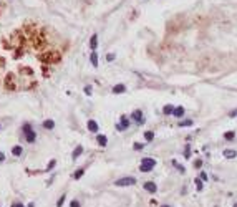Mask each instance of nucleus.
<instances>
[{"label":"nucleus","mask_w":237,"mask_h":207,"mask_svg":"<svg viewBox=\"0 0 237 207\" xmlns=\"http://www.w3.org/2000/svg\"><path fill=\"white\" fill-rule=\"evenodd\" d=\"M172 116H176V118H182V116H184V108H182V106L174 108V114H172Z\"/></svg>","instance_id":"dca6fc26"},{"label":"nucleus","mask_w":237,"mask_h":207,"mask_svg":"<svg viewBox=\"0 0 237 207\" xmlns=\"http://www.w3.org/2000/svg\"><path fill=\"white\" fill-rule=\"evenodd\" d=\"M3 161H5V154H3V152H0V162H3Z\"/></svg>","instance_id":"58836bf2"},{"label":"nucleus","mask_w":237,"mask_h":207,"mask_svg":"<svg viewBox=\"0 0 237 207\" xmlns=\"http://www.w3.org/2000/svg\"><path fill=\"white\" fill-rule=\"evenodd\" d=\"M96 141H98V144H100V146H106V144H108V139H106V136H104V134H98V136H96Z\"/></svg>","instance_id":"ddd939ff"},{"label":"nucleus","mask_w":237,"mask_h":207,"mask_svg":"<svg viewBox=\"0 0 237 207\" xmlns=\"http://www.w3.org/2000/svg\"><path fill=\"white\" fill-rule=\"evenodd\" d=\"M22 73L27 76H32L33 75V71H32V68H28V66H25V68H22Z\"/></svg>","instance_id":"a878e982"},{"label":"nucleus","mask_w":237,"mask_h":207,"mask_svg":"<svg viewBox=\"0 0 237 207\" xmlns=\"http://www.w3.org/2000/svg\"><path fill=\"white\" fill-rule=\"evenodd\" d=\"M194 184H196V189H197V192H202V189H204V184H202V181L199 177L194 179Z\"/></svg>","instance_id":"6ab92c4d"},{"label":"nucleus","mask_w":237,"mask_h":207,"mask_svg":"<svg viewBox=\"0 0 237 207\" xmlns=\"http://www.w3.org/2000/svg\"><path fill=\"white\" fill-rule=\"evenodd\" d=\"M83 91H85V93L88 94V96H90V94H91V91H93V90H91V86H85V90H83Z\"/></svg>","instance_id":"f704fd0d"},{"label":"nucleus","mask_w":237,"mask_h":207,"mask_svg":"<svg viewBox=\"0 0 237 207\" xmlns=\"http://www.w3.org/2000/svg\"><path fill=\"white\" fill-rule=\"evenodd\" d=\"M90 61H91V65L95 66H98V55H96V51H93L91 55H90Z\"/></svg>","instance_id":"412c9836"},{"label":"nucleus","mask_w":237,"mask_h":207,"mask_svg":"<svg viewBox=\"0 0 237 207\" xmlns=\"http://www.w3.org/2000/svg\"><path fill=\"white\" fill-rule=\"evenodd\" d=\"M5 88H7V90H10V91L17 90V80H15V73H9V75L5 76Z\"/></svg>","instance_id":"423d86ee"},{"label":"nucleus","mask_w":237,"mask_h":207,"mask_svg":"<svg viewBox=\"0 0 237 207\" xmlns=\"http://www.w3.org/2000/svg\"><path fill=\"white\" fill-rule=\"evenodd\" d=\"M143 187L146 192H149V194H156L158 192V184L154 182V181H146L144 184H143Z\"/></svg>","instance_id":"0eeeda50"},{"label":"nucleus","mask_w":237,"mask_h":207,"mask_svg":"<svg viewBox=\"0 0 237 207\" xmlns=\"http://www.w3.org/2000/svg\"><path fill=\"white\" fill-rule=\"evenodd\" d=\"M162 113L164 114H174V106H172V104H166V106L162 108Z\"/></svg>","instance_id":"f3484780"},{"label":"nucleus","mask_w":237,"mask_h":207,"mask_svg":"<svg viewBox=\"0 0 237 207\" xmlns=\"http://www.w3.org/2000/svg\"><path fill=\"white\" fill-rule=\"evenodd\" d=\"M124 91H126V86L121 85V83L116 85V86H113V93L114 94H121V93H124Z\"/></svg>","instance_id":"f8f14e48"},{"label":"nucleus","mask_w":237,"mask_h":207,"mask_svg":"<svg viewBox=\"0 0 237 207\" xmlns=\"http://www.w3.org/2000/svg\"><path fill=\"white\" fill-rule=\"evenodd\" d=\"M129 124H131L129 118H128V116H121V121L116 124V129H118V131H124V129L129 128Z\"/></svg>","instance_id":"6e6552de"},{"label":"nucleus","mask_w":237,"mask_h":207,"mask_svg":"<svg viewBox=\"0 0 237 207\" xmlns=\"http://www.w3.org/2000/svg\"><path fill=\"white\" fill-rule=\"evenodd\" d=\"M106 60H108V61H113L114 60V53H108V55H106Z\"/></svg>","instance_id":"c9c22d12"},{"label":"nucleus","mask_w":237,"mask_h":207,"mask_svg":"<svg viewBox=\"0 0 237 207\" xmlns=\"http://www.w3.org/2000/svg\"><path fill=\"white\" fill-rule=\"evenodd\" d=\"M184 158H186V159H189V158H191V149H189V146H186V151H184Z\"/></svg>","instance_id":"473e14b6"},{"label":"nucleus","mask_w":237,"mask_h":207,"mask_svg":"<svg viewBox=\"0 0 237 207\" xmlns=\"http://www.w3.org/2000/svg\"><path fill=\"white\" fill-rule=\"evenodd\" d=\"M28 207H35V204H28Z\"/></svg>","instance_id":"79ce46f5"},{"label":"nucleus","mask_w":237,"mask_h":207,"mask_svg":"<svg viewBox=\"0 0 237 207\" xmlns=\"http://www.w3.org/2000/svg\"><path fill=\"white\" fill-rule=\"evenodd\" d=\"M0 129H2V124H0Z\"/></svg>","instance_id":"c03bdc74"},{"label":"nucleus","mask_w":237,"mask_h":207,"mask_svg":"<svg viewBox=\"0 0 237 207\" xmlns=\"http://www.w3.org/2000/svg\"><path fill=\"white\" fill-rule=\"evenodd\" d=\"M22 152H23L22 146H13V148H12V154H13V156H22Z\"/></svg>","instance_id":"4be33fe9"},{"label":"nucleus","mask_w":237,"mask_h":207,"mask_svg":"<svg viewBox=\"0 0 237 207\" xmlns=\"http://www.w3.org/2000/svg\"><path fill=\"white\" fill-rule=\"evenodd\" d=\"M81 152H83V146H76V149L73 151V154H71V158H73V159H78V158L81 156Z\"/></svg>","instance_id":"2eb2a0df"},{"label":"nucleus","mask_w":237,"mask_h":207,"mask_svg":"<svg viewBox=\"0 0 237 207\" xmlns=\"http://www.w3.org/2000/svg\"><path fill=\"white\" fill-rule=\"evenodd\" d=\"M22 57H23V48L18 47L17 50H15V58H22Z\"/></svg>","instance_id":"cd10ccee"},{"label":"nucleus","mask_w":237,"mask_h":207,"mask_svg":"<svg viewBox=\"0 0 237 207\" xmlns=\"http://www.w3.org/2000/svg\"><path fill=\"white\" fill-rule=\"evenodd\" d=\"M22 131H23V134H25V139L28 142H35V139H37V133L32 129V126H30L28 123H25L23 126H22Z\"/></svg>","instance_id":"20e7f679"},{"label":"nucleus","mask_w":237,"mask_h":207,"mask_svg":"<svg viewBox=\"0 0 237 207\" xmlns=\"http://www.w3.org/2000/svg\"><path fill=\"white\" fill-rule=\"evenodd\" d=\"M12 207H23V206H22V204H18V202H15V204H13Z\"/></svg>","instance_id":"ea45409f"},{"label":"nucleus","mask_w":237,"mask_h":207,"mask_svg":"<svg viewBox=\"0 0 237 207\" xmlns=\"http://www.w3.org/2000/svg\"><path fill=\"white\" fill-rule=\"evenodd\" d=\"M194 167H196V169H201V167H202V159H196L194 161Z\"/></svg>","instance_id":"2f4dec72"},{"label":"nucleus","mask_w":237,"mask_h":207,"mask_svg":"<svg viewBox=\"0 0 237 207\" xmlns=\"http://www.w3.org/2000/svg\"><path fill=\"white\" fill-rule=\"evenodd\" d=\"M43 128H45V129H53V128H55V121H53V119L43 121Z\"/></svg>","instance_id":"a211bd4d"},{"label":"nucleus","mask_w":237,"mask_h":207,"mask_svg":"<svg viewBox=\"0 0 237 207\" xmlns=\"http://www.w3.org/2000/svg\"><path fill=\"white\" fill-rule=\"evenodd\" d=\"M229 116H230V118H236V116H237V109H234V111H230V113H229Z\"/></svg>","instance_id":"4c0bfd02"},{"label":"nucleus","mask_w":237,"mask_h":207,"mask_svg":"<svg viewBox=\"0 0 237 207\" xmlns=\"http://www.w3.org/2000/svg\"><path fill=\"white\" fill-rule=\"evenodd\" d=\"M179 126H182V128L192 126V121H191V119H184V121H181V123H179Z\"/></svg>","instance_id":"c85d7f7f"},{"label":"nucleus","mask_w":237,"mask_h":207,"mask_svg":"<svg viewBox=\"0 0 237 207\" xmlns=\"http://www.w3.org/2000/svg\"><path fill=\"white\" fill-rule=\"evenodd\" d=\"M144 139H146V141H152V139H154V133L152 131H146L144 133Z\"/></svg>","instance_id":"393cba45"},{"label":"nucleus","mask_w":237,"mask_h":207,"mask_svg":"<svg viewBox=\"0 0 237 207\" xmlns=\"http://www.w3.org/2000/svg\"><path fill=\"white\" fill-rule=\"evenodd\" d=\"M232 207H237V202H236V204H234V206H232Z\"/></svg>","instance_id":"37998d69"},{"label":"nucleus","mask_w":237,"mask_h":207,"mask_svg":"<svg viewBox=\"0 0 237 207\" xmlns=\"http://www.w3.org/2000/svg\"><path fill=\"white\" fill-rule=\"evenodd\" d=\"M40 60L43 61V63H58L60 60H61V53L60 51H47V53H42L40 55Z\"/></svg>","instance_id":"f03ea898"},{"label":"nucleus","mask_w":237,"mask_h":207,"mask_svg":"<svg viewBox=\"0 0 237 207\" xmlns=\"http://www.w3.org/2000/svg\"><path fill=\"white\" fill-rule=\"evenodd\" d=\"M143 148H144V144H141V142H134V144H133V149L134 151H141Z\"/></svg>","instance_id":"7c9ffc66"},{"label":"nucleus","mask_w":237,"mask_h":207,"mask_svg":"<svg viewBox=\"0 0 237 207\" xmlns=\"http://www.w3.org/2000/svg\"><path fill=\"white\" fill-rule=\"evenodd\" d=\"M234 138H236V133L234 131H226L224 133V139H226V141H232Z\"/></svg>","instance_id":"aec40b11"},{"label":"nucleus","mask_w":237,"mask_h":207,"mask_svg":"<svg viewBox=\"0 0 237 207\" xmlns=\"http://www.w3.org/2000/svg\"><path fill=\"white\" fill-rule=\"evenodd\" d=\"M159 207H172V206H169V204H161Z\"/></svg>","instance_id":"a19ab883"},{"label":"nucleus","mask_w":237,"mask_h":207,"mask_svg":"<svg viewBox=\"0 0 237 207\" xmlns=\"http://www.w3.org/2000/svg\"><path fill=\"white\" fill-rule=\"evenodd\" d=\"M136 184V179L133 176H129V177H121L118 179V181H114V186L116 187H128V186H134Z\"/></svg>","instance_id":"39448f33"},{"label":"nucleus","mask_w":237,"mask_h":207,"mask_svg":"<svg viewBox=\"0 0 237 207\" xmlns=\"http://www.w3.org/2000/svg\"><path fill=\"white\" fill-rule=\"evenodd\" d=\"M55 166H57V161H55V159H51V161H50V162H48V166H47V171H51V169H53V167H55Z\"/></svg>","instance_id":"c756f323"},{"label":"nucleus","mask_w":237,"mask_h":207,"mask_svg":"<svg viewBox=\"0 0 237 207\" xmlns=\"http://www.w3.org/2000/svg\"><path fill=\"white\" fill-rule=\"evenodd\" d=\"M172 166H174L176 169L179 171V172H182V174L186 172V169H184V167H182V166H181V164H179V162H178V161H176V159H172Z\"/></svg>","instance_id":"5701e85b"},{"label":"nucleus","mask_w":237,"mask_h":207,"mask_svg":"<svg viewBox=\"0 0 237 207\" xmlns=\"http://www.w3.org/2000/svg\"><path fill=\"white\" fill-rule=\"evenodd\" d=\"M131 119H133L134 123H138V124H143V123H144V116H143L141 109H134L133 113H131Z\"/></svg>","instance_id":"1a4fd4ad"},{"label":"nucleus","mask_w":237,"mask_h":207,"mask_svg":"<svg viewBox=\"0 0 237 207\" xmlns=\"http://www.w3.org/2000/svg\"><path fill=\"white\" fill-rule=\"evenodd\" d=\"M186 28V17L184 15H176L166 23V32L168 35H176Z\"/></svg>","instance_id":"f257e3e1"},{"label":"nucleus","mask_w":237,"mask_h":207,"mask_svg":"<svg viewBox=\"0 0 237 207\" xmlns=\"http://www.w3.org/2000/svg\"><path fill=\"white\" fill-rule=\"evenodd\" d=\"M86 126H88V131H91V133H98V128H100V126H98V123H96L95 119H90Z\"/></svg>","instance_id":"9d476101"},{"label":"nucleus","mask_w":237,"mask_h":207,"mask_svg":"<svg viewBox=\"0 0 237 207\" xmlns=\"http://www.w3.org/2000/svg\"><path fill=\"white\" fill-rule=\"evenodd\" d=\"M83 174H85V169H78L73 172V179H81L83 177Z\"/></svg>","instance_id":"b1692460"},{"label":"nucleus","mask_w":237,"mask_h":207,"mask_svg":"<svg viewBox=\"0 0 237 207\" xmlns=\"http://www.w3.org/2000/svg\"><path fill=\"white\" fill-rule=\"evenodd\" d=\"M65 199H67V196H65V194H61V197L57 200V207H61V206H63V204H65Z\"/></svg>","instance_id":"bb28decb"},{"label":"nucleus","mask_w":237,"mask_h":207,"mask_svg":"<svg viewBox=\"0 0 237 207\" xmlns=\"http://www.w3.org/2000/svg\"><path fill=\"white\" fill-rule=\"evenodd\" d=\"M214 207H219V206H214Z\"/></svg>","instance_id":"a18cd8bd"},{"label":"nucleus","mask_w":237,"mask_h":207,"mask_svg":"<svg viewBox=\"0 0 237 207\" xmlns=\"http://www.w3.org/2000/svg\"><path fill=\"white\" fill-rule=\"evenodd\" d=\"M98 47V35H91V38H90V48L91 50H95V48Z\"/></svg>","instance_id":"4468645a"},{"label":"nucleus","mask_w":237,"mask_h":207,"mask_svg":"<svg viewBox=\"0 0 237 207\" xmlns=\"http://www.w3.org/2000/svg\"><path fill=\"white\" fill-rule=\"evenodd\" d=\"M70 207H80V202L78 200H71L70 202Z\"/></svg>","instance_id":"e433bc0d"},{"label":"nucleus","mask_w":237,"mask_h":207,"mask_svg":"<svg viewBox=\"0 0 237 207\" xmlns=\"http://www.w3.org/2000/svg\"><path fill=\"white\" fill-rule=\"evenodd\" d=\"M154 167H156V159H152V158L141 159V164H139V171L141 172H151Z\"/></svg>","instance_id":"7ed1b4c3"},{"label":"nucleus","mask_w":237,"mask_h":207,"mask_svg":"<svg viewBox=\"0 0 237 207\" xmlns=\"http://www.w3.org/2000/svg\"><path fill=\"white\" fill-rule=\"evenodd\" d=\"M199 179L202 181V182H206V181H207V174H206V172H201V174H199Z\"/></svg>","instance_id":"72a5a7b5"},{"label":"nucleus","mask_w":237,"mask_h":207,"mask_svg":"<svg viewBox=\"0 0 237 207\" xmlns=\"http://www.w3.org/2000/svg\"><path fill=\"white\" fill-rule=\"evenodd\" d=\"M222 154H224V158H226V159H234V158L237 156V151L236 149H224V152H222Z\"/></svg>","instance_id":"9b49d317"}]
</instances>
